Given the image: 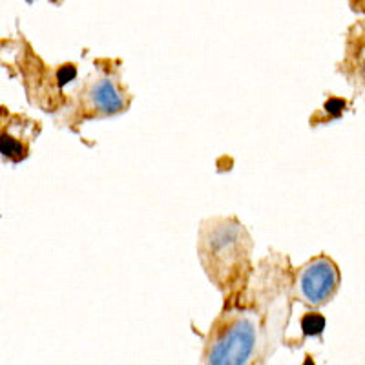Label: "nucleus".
I'll return each instance as SVG.
<instances>
[{
  "label": "nucleus",
  "mask_w": 365,
  "mask_h": 365,
  "mask_svg": "<svg viewBox=\"0 0 365 365\" xmlns=\"http://www.w3.org/2000/svg\"><path fill=\"white\" fill-rule=\"evenodd\" d=\"M256 341V319L249 314H230L220 327L214 329L205 358L214 365L247 364L254 354Z\"/></svg>",
  "instance_id": "obj_1"
},
{
  "label": "nucleus",
  "mask_w": 365,
  "mask_h": 365,
  "mask_svg": "<svg viewBox=\"0 0 365 365\" xmlns=\"http://www.w3.org/2000/svg\"><path fill=\"white\" fill-rule=\"evenodd\" d=\"M249 249V237L241 225L234 221H221L203 232L201 241V254L203 259H210L207 265L208 272L214 274H230L234 272L241 259L245 257Z\"/></svg>",
  "instance_id": "obj_2"
},
{
  "label": "nucleus",
  "mask_w": 365,
  "mask_h": 365,
  "mask_svg": "<svg viewBox=\"0 0 365 365\" xmlns=\"http://www.w3.org/2000/svg\"><path fill=\"white\" fill-rule=\"evenodd\" d=\"M344 108H345V103L340 99H331L327 104H325V110L331 113H334V115H340L341 110Z\"/></svg>",
  "instance_id": "obj_8"
},
{
  "label": "nucleus",
  "mask_w": 365,
  "mask_h": 365,
  "mask_svg": "<svg viewBox=\"0 0 365 365\" xmlns=\"http://www.w3.org/2000/svg\"><path fill=\"white\" fill-rule=\"evenodd\" d=\"M340 272L329 257H318L303 267L298 278V292L309 305H324L334 296Z\"/></svg>",
  "instance_id": "obj_3"
},
{
  "label": "nucleus",
  "mask_w": 365,
  "mask_h": 365,
  "mask_svg": "<svg viewBox=\"0 0 365 365\" xmlns=\"http://www.w3.org/2000/svg\"><path fill=\"white\" fill-rule=\"evenodd\" d=\"M75 75H77V70H75L73 66H63V68H61V70H58V73H57L58 84L63 86V84L70 83V81L75 79Z\"/></svg>",
  "instance_id": "obj_7"
},
{
  "label": "nucleus",
  "mask_w": 365,
  "mask_h": 365,
  "mask_svg": "<svg viewBox=\"0 0 365 365\" xmlns=\"http://www.w3.org/2000/svg\"><path fill=\"white\" fill-rule=\"evenodd\" d=\"M34 123L22 126L21 117H8V123L0 120V154L11 161H22L28 155L29 132Z\"/></svg>",
  "instance_id": "obj_4"
},
{
  "label": "nucleus",
  "mask_w": 365,
  "mask_h": 365,
  "mask_svg": "<svg viewBox=\"0 0 365 365\" xmlns=\"http://www.w3.org/2000/svg\"><path fill=\"white\" fill-rule=\"evenodd\" d=\"M91 104L99 110L101 113H119L125 108V99L117 90L115 84L108 79H101L96 86L91 88L90 93Z\"/></svg>",
  "instance_id": "obj_5"
},
{
  "label": "nucleus",
  "mask_w": 365,
  "mask_h": 365,
  "mask_svg": "<svg viewBox=\"0 0 365 365\" xmlns=\"http://www.w3.org/2000/svg\"><path fill=\"white\" fill-rule=\"evenodd\" d=\"M302 329L305 336H319L325 329V318L322 314H305L302 319Z\"/></svg>",
  "instance_id": "obj_6"
}]
</instances>
